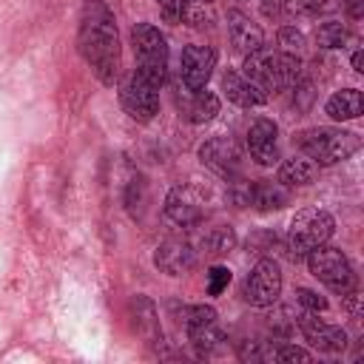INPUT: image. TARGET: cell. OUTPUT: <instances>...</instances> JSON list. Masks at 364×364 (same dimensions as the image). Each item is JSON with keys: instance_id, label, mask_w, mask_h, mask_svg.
Here are the masks:
<instances>
[{"instance_id": "cell-1", "label": "cell", "mask_w": 364, "mask_h": 364, "mask_svg": "<svg viewBox=\"0 0 364 364\" xmlns=\"http://www.w3.org/2000/svg\"><path fill=\"white\" fill-rule=\"evenodd\" d=\"M77 48L82 60L91 65L100 82L114 85L119 77V31L117 17L102 0H85L80 11V31Z\"/></svg>"}, {"instance_id": "cell-2", "label": "cell", "mask_w": 364, "mask_h": 364, "mask_svg": "<svg viewBox=\"0 0 364 364\" xmlns=\"http://www.w3.org/2000/svg\"><path fill=\"white\" fill-rule=\"evenodd\" d=\"M242 68L262 91H287L301 80V60L293 51H270L264 46L247 54Z\"/></svg>"}, {"instance_id": "cell-3", "label": "cell", "mask_w": 364, "mask_h": 364, "mask_svg": "<svg viewBox=\"0 0 364 364\" xmlns=\"http://www.w3.org/2000/svg\"><path fill=\"white\" fill-rule=\"evenodd\" d=\"M333 216L321 208H307V210H299L290 222V230H287V239H284V247H287V256L293 262H301L307 259L310 250H316L318 245H327V239L333 236Z\"/></svg>"}, {"instance_id": "cell-4", "label": "cell", "mask_w": 364, "mask_h": 364, "mask_svg": "<svg viewBox=\"0 0 364 364\" xmlns=\"http://www.w3.org/2000/svg\"><path fill=\"white\" fill-rule=\"evenodd\" d=\"M299 148L316 165H336L350 159L361 148V139L341 128H307L299 136Z\"/></svg>"}, {"instance_id": "cell-5", "label": "cell", "mask_w": 364, "mask_h": 364, "mask_svg": "<svg viewBox=\"0 0 364 364\" xmlns=\"http://www.w3.org/2000/svg\"><path fill=\"white\" fill-rule=\"evenodd\" d=\"M134 54H136V74H142L148 82L162 88L168 74V43L165 34L151 23H136L131 31Z\"/></svg>"}, {"instance_id": "cell-6", "label": "cell", "mask_w": 364, "mask_h": 364, "mask_svg": "<svg viewBox=\"0 0 364 364\" xmlns=\"http://www.w3.org/2000/svg\"><path fill=\"white\" fill-rule=\"evenodd\" d=\"M307 267H310V273H313L324 287H330V290L338 293V296H347L350 290H355L353 264L347 262V256H344L338 247L318 245L316 250L307 253Z\"/></svg>"}, {"instance_id": "cell-7", "label": "cell", "mask_w": 364, "mask_h": 364, "mask_svg": "<svg viewBox=\"0 0 364 364\" xmlns=\"http://www.w3.org/2000/svg\"><path fill=\"white\" fill-rule=\"evenodd\" d=\"M188 341L199 355H216L225 347V333L219 327V316L210 304H193L185 318Z\"/></svg>"}, {"instance_id": "cell-8", "label": "cell", "mask_w": 364, "mask_h": 364, "mask_svg": "<svg viewBox=\"0 0 364 364\" xmlns=\"http://www.w3.org/2000/svg\"><path fill=\"white\" fill-rule=\"evenodd\" d=\"M119 102H122V108L131 119L151 122L154 114L159 111V88L154 82H148L142 74L134 71L119 88Z\"/></svg>"}, {"instance_id": "cell-9", "label": "cell", "mask_w": 364, "mask_h": 364, "mask_svg": "<svg viewBox=\"0 0 364 364\" xmlns=\"http://www.w3.org/2000/svg\"><path fill=\"white\" fill-rule=\"evenodd\" d=\"M279 293H282V270H279V264L273 259H262L247 273L242 296L253 307H270V304H276Z\"/></svg>"}, {"instance_id": "cell-10", "label": "cell", "mask_w": 364, "mask_h": 364, "mask_svg": "<svg viewBox=\"0 0 364 364\" xmlns=\"http://www.w3.org/2000/svg\"><path fill=\"white\" fill-rule=\"evenodd\" d=\"M216 68V51L210 46H185L179 60V77L188 91H202Z\"/></svg>"}, {"instance_id": "cell-11", "label": "cell", "mask_w": 364, "mask_h": 364, "mask_svg": "<svg viewBox=\"0 0 364 364\" xmlns=\"http://www.w3.org/2000/svg\"><path fill=\"white\" fill-rule=\"evenodd\" d=\"M199 159L205 168H210L213 173H219L225 179H233L242 171V154H239L236 142L228 136H210L208 142H202Z\"/></svg>"}, {"instance_id": "cell-12", "label": "cell", "mask_w": 364, "mask_h": 364, "mask_svg": "<svg viewBox=\"0 0 364 364\" xmlns=\"http://www.w3.org/2000/svg\"><path fill=\"white\" fill-rule=\"evenodd\" d=\"M165 216L179 225V228H193L202 219V199L191 185H176L171 188L165 199Z\"/></svg>"}, {"instance_id": "cell-13", "label": "cell", "mask_w": 364, "mask_h": 364, "mask_svg": "<svg viewBox=\"0 0 364 364\" xmlns=\"http://www.w3.org/2000/svg\"><path fill=\"white\" fill-rule=\"evenodd\" d=\"M279 128L273 119L259 117L247 128V151L259 165H276L279 162Z\"/></svg>"}, {"instance_id": "cell-14", "label": "cell", "mask_w": 364, "mask_h": 364, "mask_svg": "<svg viewBox=\"0 0 364 364\" xmlns=\"http://www.w3.org/2000/svg\"><path fill=\"white\" fill-rule=\"evenodd\" d=\"M299 327H301L304 338L310 341V347H316V350H321V353H341V350L347 347V333H344L341 327H336V324L318 321L310 310L301 313Z\"/></svg>"}, {"instance_id": "cell-15", "label": "cell", "mask_w": 364, "mask_h": 364, "mask_svg": "<svg viewBox=\"0 0 364 364\" xmlns=\"http://www.w3.org/2000/svg\"><path fill=\"white\" fill-rule=\"evenodd\" d=\"M154 264L168 276H185L196 264V250L185 239H165L154 253Z\"/></svg>"}, {"instance_id": "cell-16", "label": "cell", "mask_w": 364, "mask_h": 364, "mask_svg": "<svg viewBox=\"0 0 364 364\" xmlns=\"http://www.w3.org/2000/svg\"><path fill=\"white\" fill-rule=\"evenodd\" d=\"M228 34H230V43L239 54H253L264 46V31L259 28V23L250 20V14L239 11V9H230L228 11Z\"/></svg>"}, {"instance_id": "cell-17", "label": "cell", "mask_w": 364, "mask_h": 364, "mask_svg": "<svg viewBox=\"0 0 364 364\" xmlns=\"http://www.w3.org/2000/svg\"><path fill=\"white\" fill-rule=\"evenodd\" d=\"M222 91L228 94L230 102L242 105V108H253V105H262L267 100V91H262L253 80H247L245 74L239 71H225L222 77Z\"/></svg>"}, {"instance_id": "cell-18", "label": "cell", "mask_w": 364, "mask_h": 364, "mask_svg": "<svg viewBox=\"0 0 364 364\" xmlns=\"http://www.w3.org/2000/svg\"><path fill=\"white\" fill-rule=\"evenodd\" d=\"M287 191L282 182H256L247 188V205L256 210H279L287 205Z\"/></svg>"}, {"instance_id": "cell-19", "label": "cell", "mask_w": 364, "mask_h": 364, "mask_svg": "<svg viewBox=\"0 0 364 364\" xmlns=\"http://www.w3.org/2000/svg\"><path fill=\"white\" fill-rule=\"evenodd\" d=\"M134 327H136V333L145 336L148 344H162V330H159L156 307L148 299H142V296L134 299Z\"/></svg>"}, {"instance_id": "cell-20", "label": "cell", "mask_w": 364, "mask_h": 364, "mask_svg": "<svg viewBox=\"0 0 364 364\" xmlns=\"http://www.w3.org/2000/svg\"><path fill=\"white\" fill-rule=\"evenodd\" d=\"M361 108H364V100H361V91L358 88H341L324 105V111L333 119H355L361 114Z\"/></svg>"}, {"instance_id": "cell-21", "label": "cell", "mask_w": 364, "mask_h": 364, "mask_svg": "<svg viewBox=\"0 0 364 364\" xmlns=\"http://www.w3.org/2000/svg\"><path fill=\"white\" fill-rule=\"evenodd\" d=\"M182 114L191 119V122H208L219 114V97L213 91H193V97L182 105Z\"/></svg>"}, {"instance_id": "cell-22", "label": "cell", "mask_w": 364, "mask_h": 364, "mask_svg": "<svg viewBox=\"0 0 364 364\" xmlns=\"http://www.w3.org/2000/svg\"><path fill=\"white\" fill-rule=\"evenodd\" d=\"M316 179V162L307 156H293L279 165V182L282 185H310Z\"/></svg>"}, {"instance_id": "cell-23", "label": "cell", "mask_w": 364, "mask_h": 364, "mask_svg": "<svg viewBox=\"0 0 364 364\" xmlns=\"http://www.w3.org/2000/svg\"><path fill=\"white\" fill-rule=\"evenodd\" d=\"M316 40L321 48H341L347 43V26L338 23V20H330V23H321L318 31H316Z\"/></svg>"}, {"instance_id": "cell-24", "label": "cell", "mask_w": 364, "mask_h": 364, "mask_svg": "<svg viewBox=\"0 0 364 364\" xmlns=\"http://www.w3.org/2000/svg\"><path fill=\"white\" fill-rule=\"evenodd\" d=\"M179 20H185L188 26H196V28L208 26V23L213 20V14H210V3L185 0V6H182V17H179Z\"/></svg>"}, {"instance_id": "cell-25", "label": "cell", "mask_w": 364, "mask_h": 364, "mask_svg": "<svg viewBox=\"0 0 364 364\" xmlns=\"http://www.w3.org/2000/svg\"><path fill=\"white\" fill-rule=\"evenodd\" d=\"M202 242H205V247H208L210 253H228V250L233 247L236 239H233L230 228H213Z\"/></svg>"}, {"instance_id": "cell-26", "label": "cell", "mask_w": 364, "mask_h": 364, "mask_svg": "<svg viewBox=\"0 0 364 364\" xmlns=\"http://www.w3.org/2000/svg\"><path fill=\"white\" fill-rule=\"evenodd\" d=\"M270 361H310V353L296 344H279L270 347Z\"/></svg>"}, {"instance_id": "cell-27", "label": "cell", "mask_w": 364, "mask_h": 364, "mask_svg": "<svg viewBox=\"0 0 364 364\" xmlns=\"http://www.w3.org/2000/svg\"><path fill=\"white\" fill-rule=\"evenodd\" d=\"M125 202H128V210H131V216H134V219H136V216H142V202H145V182H142L139 176H136V179H131Z\"/></svg>"}, {"instance_id": "cell-28", "label": "cell", "mask_w": 364, "mask_h": 364, "mask_svg": "<svg viewBox=\"0 0 364 364\" xmlns=\"http://www.w3.org/2000/svg\"><path fill=\"white\" fill-rule=\"evenodd\" d=\"M228 282H230V270H228V267L213 264V267L208 270V293H210V296H219V293L228 287Z\"/></svg>"}, {"instance_id": "cell-29", "label": "cell", "mask_w": 364, "mask_h": 364, "mask_svg": "<svg viewBox=\"0 0 364 364\" xmlns=\"http://www.w3.org/2000/svg\"><path fill=\"white\" fill-rule=\"evenodd\" d=\"M279 46H282L284 51H296V48H301V46H304V34H301V31H296L293 26H284V28L279 31Z\"/></svg>"}, {"instance_id": "cell-30", "label": "cell", "mask_w": 364, "mask_h": 364, "mask_svg": "<svg viewBox=\"0 0 364 364\" xmlns=\"http://www.w3.org/2000/svg\"><path fill=\"white\" fill-rule=\"evenodd\" d=\"M296 299H299V304H301V307H307L310 313H318V310H324V307H327V299H321L316 290H307V287H304V290H299V293H296Z\"/></svg>"}, {"instance_id": "cell-31", "label": "cell", "mask_w": 364, "mask_h": 364, "mask_svg": "<svg viewBox=\"0 0 364 364\" xmlns=\"http://www.w3.org/2000/svg\"><path fill=\"white\" fill-rule=\"evenodd\" d=\"M287 9L293 11V14H318V11H324V0H287Z\"/></svg>"}, {"instance_id": "cell-32", "label": "cell", "mask_w": 364, "mask_h": 364, "mask_svg": "<svg viewBox=\"0 0 364 364\" xmlns=\"http://www.w3.org/2000/svg\"><path fill=\"white\" fill-rule=\"evenodd\" d=\"M156 6H159V11L165 14V20L176 23V20L182 17V6H185V0H156Z\"/></svg>"}, {"instance_id": "cell-33", "label": "cell", "mask_w": 364, "mask_h": 364, "mask_svg": "<svg viewBox=\"0 0 364 364\" xmlns=\"http://www.w3.org/2000/svg\"><path fill=\"white\" fill-rule=\"evenodd\" d=\"M282 11V0H262V14L264 17H276Z\"/></svg>"}, {"instance_id": "cell-34", "label": "cell", "mask_w": 364, "mask_h": 364, "mask_svg": "<svg viewBox=\"0 0 364 364\" xmlns=\"http://www.w3.org/2000/svg\"><path fill=\"white\" fill-rule=\"evenodd\" d=\"M353 68L355 71H364V51H355L353 54Z\"/></svg>"}]
</instances>
